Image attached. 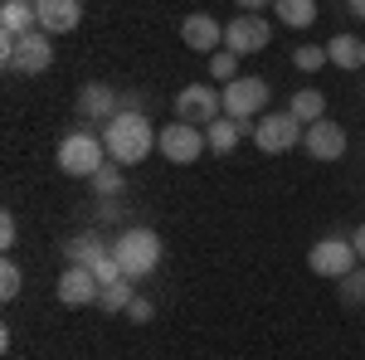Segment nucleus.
Instances as JSON below:
<instances>
[{"label":"nucleus","instance_id":"obj_21","mask_svg":"<svg viewBox=\"0 0 365 360\" xmlns=\"http://www.w3.org/2000/svg\"><path fill=\"white\" fill-rule=\"evenodd\" d=\"M93 180V190H98V200H122V190H127V175H122V166H117L113 156L103 161V166L88 175Z\"/></svg>","mask_w":365,"mask_h":360},{"label":"nucleus","instance_id":"obj_27","mask_svg":"<svg viewBox=\"0 0 365 360\" xmlns=\"http://www.w3.org/2000/svg\"><path fill=\"white\" fill-rule=\"evenodd\" d=\"M20 282H25V277H20V263H15V258H5V263H0V297H5V302H15V297H20Z\"/></svg>","mask_w":365,"mask_h":360},{"label":"nucleus","instance_id":"obj_14","mask_svg":"<svg viewBox=\"0 0 365 360\" xmlns=\"http://www.w3.org/2000/svg\"><path fill=\"white\" fill-rule=\"evenodd\" d=\"M180 39H185V49H200V54H215V49H225V25L215 20V15H185L180 20Z\"/></svg>","mask_w":365,"mask_h":360},{"label":"nucleus","instance_id":"obj_4","mask_svg":"<svg viewBox=\"0 0 365 360\" xmlns=\"http://www.w3.org/2000/svg\"><path fill=\"white\" fill-rule=\"evenodd\" d=\"M215 117H225V93L215 83H185L175 93V122L190 127H210Z\"/></svg>","mask_w":365,"mask_h":360},{"label":"nucleus","instance_id":"obj_31","mask_svg":"<svg viewBox=\"0 0 365 360\" xmlns=\"http://www.w3.org/2000/svg\"><path fill=\"white\" fill-rule=\"evenodd\" d=\"M98 220H117V200H98Z\"/></svg>","mask_w":365,"mask_h":360},{"label":"nucleus","instance_id":"obj_18","mask_svg":"<svg viewBox=\"0 0 365 360\" xmlns=\"http://www.w3.org/2000/svg\"><path fill=\"white\" fill-rule=\"evenodd\" d=\"M103 253H113V249H108V244H103L93 229L73 234V239H63V258H68V263H98Z\"/></svg>","mask_w":365,"mask_h":360},{"label":"nucleus","instance_id":"obj_16","mask_svg":"<svg viewBox=\"0 0 365 360\" xmlns=\"http://www.w3.org/2000/svg\"><path fill=\"white\" fill-rule=\"evenodd\" d=\"M327 58H331L336 68H346V73H356V68H365V39L361 34H336V39L327 44Z\"/></svg>","mask_w":365,"mask_h":360},{"label":"nucleus","instance_id":"obj_15","mask_svg":"<svg viewBox=\"0 0 365 360\" xmlns=\"http://www.w3.org/2000/svg\"><path fill=\"white\" fill-rule=\"evenodd\" d=\"M73 108H78V117H83V122H103V127H108L117 112H122V98H117L108 83H83Z\"/></svg>","mask_w":365,"mask_h":360},{"label":"nucleus","instance_id":"obj_5","mask_svg":"<svg viewBox=\"0 0 365 360\" xmlns=\"http://www.w3.org/2000/svg\"><path fill=\"white\" fill-rule=\"evenodd\" d=\"M302 137H307V127H302L292 112H263V122H258V132H253V146H258L263 156H282V151L302 146Z\"/></svg>","mask_w":365,"mask_h":360},{"label":"nucleus","instance_id":"obj_20","mask_svg":"<svg viewBox=\"0 0 365 360\" xmlns=\"http://www.w3.org/2000/svg\"><path fill=\"white\" fill-rule=\"evenodd\" d=\"M205 141H210V151H215V156H229V151L244 141V132H239V122H234V117H215V122L205 127Z\"/></svg>","mask_w":365,"mask_h":360},{"label":"nucleus","instance_id":"obj_23","mask_svg":"<svg viewBox=\"0 0 365 360\" xmlns=\"http://www.w3.org/2000/svg\"><path fill=\"white\" fill-rule=\"evenodd\" d=\"M132 302H137V282H132V277H122V282H113V287H103V297H98L103 312H127Z\"/></svg>","mask_w":365,"mask_h":360},{"label":"nucleus","instance_id":"obj_25","mask_svg":"<svg viewBox=\"0 0 365 360\" xmlns=\"http://www.w3.org/2000/svg\"><path fill=\"white\" fill-rule=\"evenodd\" d=\"M327 63H331V58H327V44H302V49L292 54V68H297V73H322Z\"/></svg>","mask_w":365,"mask_h":360},{"label":"nucleus","instance_id":"obj_11","mask_svg":"<svg viewBox=\"0 0 365 360\" xmlns=\"http://www.w3.org/2000/svg\"><path fill=\"white\" fill-rule=\"evenodd\" d=\"M268 39H273V29L263 25L258 15H239V20H225V49L234 54H263L268 49Z\"/></svg>","mask_w":365,"mask_h":360},{"label":"nucleus","instance_id":"obj_1","mask_svg":"<svg viewBox=\"0 0 365 360\" xmlns=\"http://www.w3.org/2000/svg\"><path fill=\"white\" fill-rule=\"evenodd\" d=\"M156 127H151V117L146 112H117L113 122L103 127V146H108V156H113L117 166H137L146 161V151H156Z\"/></svg>","mask_w":365,"mask_h":360},{"label":"nucleus","instance_id":"obj_6","mask_svg":"<svg viewBox=\"0 0 365 360\" xmlns=\"http://www.w3.org/2000/svg\"><path fill=\"white\" fill-rule=\"evenodd\" d=\"M156 151L166 156L170 166H190V161H200L210 151V141H205V127L170 122V127H161V137H156Z\"/></svg>","mask_w":365,"mask_h":360},{"label":"nucleus","instance_id":"obj_32","mask_svg":"<svg viewBox=\"0 0 365 360\" xmlns=\"http://www.w3.org/2000/svg\"><path fill=\"white\" fill-rule=\"evenodd\" d=\"M234 5H239L244 15H253V10H263V5H273V0H234Z\"/></svg>","mask_w":365,"mask_h":360},{"label":"nucleus","instance_id":"obj_24","mask_svg":"<svg viewBox=\"0 0 365 360\" xmlns=\"http://www.w3.org/2000/svg\"><path fill=\"white\" fill-rule=\"evenodd\" d=\"M336 297H341V307H365V263L351 268L346 277H336Z\"/></svg>","mask_w":365,"mask_h":360},{"label":"nucleus","instance_id":"obj_19","mask_svg":"<svg viewBox=\"0 0 365 360\" xmlns=\"http://www.w3.org/2000/svg\"><path fill=\"white\" fill-rule=\"evenodd\" d=\"M287 112H292L302 127H312V122H322V117H327V98H322L317 88H297V93H292V103H287Z\"/></svg>","mask_w":365,"mask_h":360},{"label":"nucleus","instance_id":"obj_7","mask_svg":"<svg viewBox=\"0 0 365 360\" xmlns=\"http://www.w3.org/2000/svg\"><path fill=\"white\" fill-rule=\"evenodd\" d=\"M307 268L317 277H346L351 268H361V258H356V244L351 239H341V234H331V239H317L312 244V253H307Z\"/></svg>","mask_w":365,"mask_h":360},{"label":"nucleus","instance_id":"obj_8","mask_svg":"<svg viewBox=\"0 0 365 360\" xmlns=\"http://www.w3.org/2000/svg\"><path fill=\"white\" fill-rule=\"evenodd\" d=\"M268 98H273L268 78H244V73H239L234 83H225V117H234V122H253Z\"/></svg>","mask_w":365,"mask_h":360},{"label":"nucleus","instance_id":"obj_3","mask_svg":"<svg viewBox=\"0 0 365 360\" xmlns=\"http://www.w3.org/2000/svg\"><path fill=\"white\" fill-rule=\"evenodd\" d=\"M54 161H58V170H63V175H93V170L108 161V146H103V137H98V132L78 127V132H63Z\"/></svg>","mask_w":365,"mask_h":360},{"label":"nucleus","instance_id":"obj_2","mask_svg":"<svg viewBox=\"0 0 365 360\" xmlns=\"http://www.w3.org/2000/svg\"><path fill=\"white\" fill-rule=\"evenodd\" d=\"M113 258L122 263V273L132 277V282H141V277H151L156 268H161V234L146 229V224L122 229L117 244H113Z\"/></svg>","mask_w":365,"mask_h":360},{"label":"nucleus","instance_id":"obj_33","mask_svg":"<svg viewBox=\"0 0 365 360\" xmlns=\"http://www.w3.org/2000/svg\"><path fill=\"white\" fill-rule=\"evenodd\" d=\"M346 5H351V15H356V20H365V0H346Z\"/></svg>","mask_w":365,"mask_h":360},{"label":"nucleus","instance_id":"obj_12","mask_svg":"<svg viewBox=\"0 0 365 360\" xmlns=\"http://www.w3.org/2000/svg\"><path fill=\"white\" fill-rule=\"evenodd\" d=\"M302 151H307L312 161H341V156H346V127L331 122V117L312 122L307 137H302Z\"/></svg>","mask_w":365,"mask_h":360},{"label":"nucleus","instance_id":"obj_22","mask_svg":"<svg viewBox=\"0 0 365 360\" xmlns=\"http://www.w3.org/2000/svg\"><path fill=\"white\" fill-rule=\"evenodd\" d=\"M273 10H278V20H282L287 29L317 25V0H273Z\"/></svg>","mask_w":365,"mask_h":360},{"label":"nucleus","instance_id":"obj_9","mask_svg":"<svg viewBox=\"0 0 365 360\" xmlns=\"http://www.w3.org/2000/svg\"><path fill=\"white\" fill-rule=\"evenodd\" d=\"M49 63H54V34H44V29L25 34V39H20V49L5 58V68H10V73H29V78L49 73Z\"/></svg>","mask_w":365,"mask_h":360},{"label":"nucleus","instance_id":"obj_17","mask_svg":"<svg viewBox=\"0 0 365 360\" xmlns=\"http://www.w3.org/2000/svg\"><path fill=\"white\" fill-rule=\"evenodd\" d=\"M0 29H10V34H34V29H39L34 0H5V5H0Z\"/></svg>","mask_w":365,"mask_h":360},{"label":"nucleus","instance_id":"obj_28","mask_svg":"<svg viewBox=\"0 0 365 360\" xmlns=\"http://www.w3.org/2000/svg\"><path fill=\"white\" fill-rule=\"evenodd\" d=\"M122 317H127V322H137V326H146V322H151V317H156V302H151V297H137V302L127 307V312H122Z\"/></svg>","mask_w":365,"mask_h":360},{"label":"nucleus","instance_id":"obj_29","mask_svg":"<svg viewBox=\"0 0 365 360\" xmlns=\"http://www.w3.org/2000/svg\"><path fill=\"white\" fill-rule=\"evenodd\" d=\"M15 239H20V224H15V215L5 210V215H0V249L10 253V249H15Z\"/></svg>","mask_w":365,"mask_h":360},{"label":"nucleus","instance_id":"obj_13","mask_svg":"<svg viewBox=\"0 0 365 360\" xmlns=\"http://www.w3.org/2000/svg\"><path fill=\"white\" fill-rule=\"evenodd\" d=\"M34 15L44 34H73L83 25V0H34Z\"/></svg>","mask_w":365,"mask_h":360},{"label":"nucleus","instance_id":"obj_26","mask_svg":"<svg viewBox=\"0 0 365 360\" xmlns=\"http://www.w3.org/2000/svg\"><path fill=\"white\" fill-rule=\"evenodd\" d=\"M210 78H215V83H234V78H239V54H234V49H215V54H210Z\"/></svg>","mask_w":365,"mask_h":360},{"label":"nucleus","instance_id":"obj_30","mask_svg":"<svg viewBox=\"0 0 365 360\" xmlns=\"http://www.w3.org/2000/svg\"><path fill=\"white\" fill-rule=\"evenodd\" d=\"M351 244H356V258H361V263H365V220L356 224V234H351Z\"/></svg>","mask_w":365,"mask_h":360},{"label":"nucleus","instance_id":"obj_10","mask_svg":"<svg viewBox=\"0 0 365 360\" xmlns=\"http://www.w3.org/2000/svg\"><path fill=\"white\" fill-rule=\"evenodd\" d=\"M58 302L63 307H93L98 297H103V282L93 277V268L88 263H68L63 273H58Z\"/></svg>","mask_w":365,"mask_h":360}]
</instances>
